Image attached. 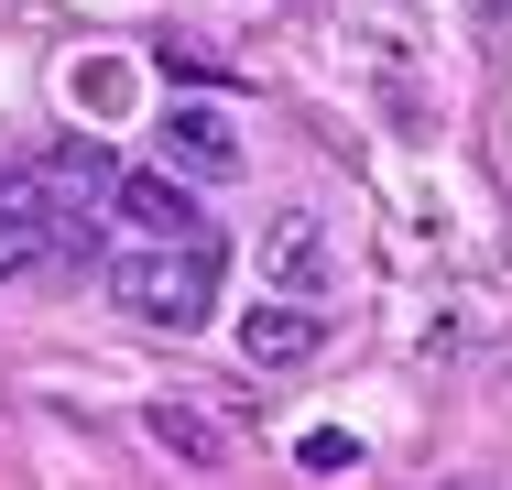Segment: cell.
Segmentation results:
<instances>
[{
    "mask_svg": "<svg viewBox=\"0 0 512 490\" xmlns=\"http://www.w3.org/2000/svg\"><path fill=\"white\" fill-rule=\"evenodd\" d=\"M240 349H251V360H262V371H306L316 349H327V327H316L306 305H262V316H251V327H240Z\"/></svg>",
    "mask_w": 512,
    "mask_h": 490,
    "instance_id": "cell-4",
    "label": "cell"
},
{
    "mask_svg": "<svg viewBox=\"0 0 512 490\" xmlns=\"http://www.w3.org/2000/svg\"><path fill=\"white\" fill-rule=\"evenodd\" d=\"M295 458H306V469H360V436H349V425H316Z\"/></svg>",
    "mask_w": 512,
    "mask_h": 490,
    "instance_id": "cell-8",
    "label": "cell"
},
{
    "mask_svg": "<svg viewBox=\"0 0 512 490\" xmlns=\"http://www.w3.org/2000/svg\"><path fill=\"white\" fill-rule=\"evenodd\" d=\"M77 98H88V109H131V66H77Z\"/></svg>",
    "mask_w": 512,
    "mask_h": 490,
    "instance_id": "cell-6",
    "label": "cell"
},
{
    "mask_svg": "<svg viewBox=\"0 0 512 490\" xmlns=\"http://www.w3.org/2000/svg\"><path fill=\"white\" fill-rule=\"evenodd\" d=\"M99 196L131 229H153V240H186V229H197V196L175 186V175H99Z\"/></svg>",
    "mask_w": 512,
    "mask_h": 490,
    "instance_id": "cell-3",
    "label": "cell"
},
{
    "mask_svg": "<svg viewBox=\"0 0 512 490\" xmlns=\"http://www.w3.org/2000/svg\"><path fill=\"white\" fill-rule=\"evenodd\" d=\"M109 284H120L131 316H153V327H207V316H218V284H229V251H218L207 229H186V240H164V251H131Z\"/></svg>",
    "mask_w": 512,
    "mask_h": 490,
    "instance_id": "cell-1",
    "label": "cell"
},
{
    "mask_svg": "<svg viewBox=\"0 0 512 490\" xmlns=\"http://www.w3.org/2000/svg\"><path fill=\"white\" fill-rule=\"evenodd\" d=\"M153 425H164V447H175V458H218V436H197V414H186V403H153Z\"/></svg>",
    "mask_w": 512,
    "mask_h": 490,
    "instance_id": "cell-7",
    "label": "cell"
},
{
    "mask_svg": "<svg viewBox=\"0 0 512 490\" xmlns=\"http://www.w3.org/2000/svg\"><path fill=\"white\" fill-rule=\"evenodd\" d=\"M164 164H175V175H207V186H229V175H240V131H229L218 109H164Z\"/></svg>",
    "mask_w": 512,
    "mask_h": 490,
    "instance_id": "cell-2",
    "label": "cell"
},
{
    "mask_svg": "<svg viewBox=\"0 0 512 490\" xmlns=\"http://www.w3.org/2000/svg\"><path fill=\"white\" fill-rule=\"evenodd\" d=\"M316 251H327V240H316V218H295V207H284V218L262 229V273H273L284 294H316V273H327Z\"/></svg>",
    "mask_w": 512,
    "mask_h": 490,
    "instance_id": "cell-5",
    "label": "cell"
}]
</instances>
